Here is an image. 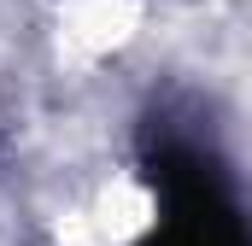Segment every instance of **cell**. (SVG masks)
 Returning <instances> with one entry per match:
<instances>
[{
  "label": "cell",
  "mask_w": 252,
  "mask_h": 246,
  "mask_svg": "<svg viewBox=\"0 0 252 246\" xmlns=\"http://www.w3.org/2000/svg\"><path fill=\"white\" fill-rule=\"evenodd\" d=\"M147 182L158 193V223L141 246H252L217 158H205L193 141H158L147 153Z\"/></svg>",
  "instance_id": "cell-1"
}]
</instances>
